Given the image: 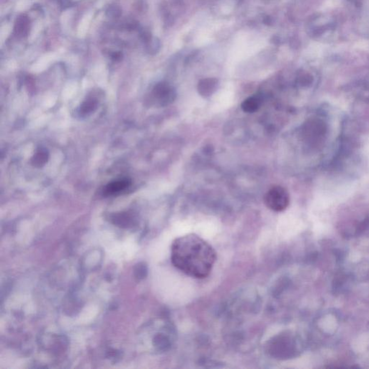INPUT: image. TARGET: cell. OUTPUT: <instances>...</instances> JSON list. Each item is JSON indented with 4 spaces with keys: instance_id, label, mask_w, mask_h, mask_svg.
<instances>
[{
    "instance_id": "cell-1",
    "label": "cell",
    "mask_w": 369,
    "mask_h": 369,
    "mask_svg": "<svg viewBox=\"0 0 369 369\" xmlns=\"http://www.w3.org/2000/svg\"><path fill=\"white\" fill-rule=\"evenodd\" d=\"M216 258L214 248L196 234L179 236L171 246L172 265L191 278L203 279L209 276Z\"/></svg>"
},
{
    "instance_id": "cell-2",
    "label": "cell",
    "mask_w": 369,
    "mask_h": 369,
    "mask_svg": "<svg viewBox=\"0 0 369 369\" xmlns=\"http://www.w3.org/2000/svg\"><path fill=\"white\" fill-rule=\"evenodd\" d=\"M264 202L268 209L281 212L289 205L290 198L286 189L281 186H275L266 193Z\"/></svg>"
},
{
    "instance_id": "cell-3",
    "label": "cell",
    "mask_w": 369,
    "mask_h": 369,
    "mask_svg": "<svg viewBox=\"0 0 369 369\" xmlns=\"http://www.w3.org/2000/svg\"><path fill=\"white\" fill-rule=\"evenodd\" d=\"M153 101L160 106H165L174 101L176 93L170 85L166 83L157 84L152 92Z\"/></svg>"
},
{
    "instance_id": "cell-4",
    "label": "cell",
    "mask_w": 369,
    "mask_h": 369,
    "mask_svg": "<svg viewBox=\"0 0 369 369\" xmlns=\"http://www.w3.org/2000/svg\"><path fill=\"white\" fill-rule=\"evenodd\" d=\"M131 184H132V182L128 178L116 179V180L110 182L104 188L103 195L105 196L120 195L129 189Z\"/></svg>"
},
{
    "instance_id": "cell-5",
    "label": "cell",
    "mask_w": 369,
    "mask_h": 369,
    "mask_svg": "<svg viewBox=\"0 0 369 369\" xmlns=\"http://www.w3.org/2000/svg\"><path fill=\"white\" fill-rule=\"evenodd\" d=\"M216 85H217V82L213 79H206V80H201L199 83V86H198L199 94L203 97L210 96L215 92Z\"/></svg>"
},
{
    "instance_id": "cell-6",
    "label": "cell",
    "mask_w": 369,
    "mask_h": 369,
    "mask_svg": "<svg viewBox=\"0 0 369 369\" xmlns=\"http://www.w3.org/2000/svg\"><path fill=\"white\" fill-rule=\"evenodd\" d=\"M30 21L26 16L19 17L15 26V33L17 36L23 37L29 31Z\"/></svg>"
},
{
    "instance_id": "cell-7",
    "label": "cell",
    "mask_w": 369,
    "mask_h": 369,
    "mask_svg": "<svg viewBox=\"0 0 369 369\" xmlns=\"http://www.w3.org/2000/svg\"><path fill=\"white\" fill-rule=\"evenodd\" d=\"M261 106V100L257 97H250L241 103V108L246 113H255Z\"/></svg>"
},
{
    "instance_id": "cell-8",
    "label": "cell",
    "mask_w": 369,
    "mask_h": 369,
    "mask_svg": "<svg viewBox=\"0 0 369 369\" xmlns=\"http://www.w3.org/2000/svg\"><path fill=\"white\" fill-rule=\"evenodd\" d=\"M48 153L46 149L40 148L32 159V163L37 167H43L48 162Z\"/></svg>"
},
{
    "instance_id": "cell-9",
    "label": "cell",
    "mask_w": 369,
    "mask_h": 369,
    "mask_svg": "<svg viewBox=\"0 0 369 369\" xmlns=\"http://www.w3.org/2000/svg\"><path fill=\"white\" fill-rule=\"evenodd\" d=\"M98 105V102L93 98L87 99L80 107V113L82 115H88L95 110Z\"/></svg>"
},
{
    "instance_id": "cell-10",
    "label": "cell",
    "mask_w": 369,
    "mask_h": 369,
    "mask_svg": "<svg viewBox=\"0 0 369 369\" xmlns=\"http://www.w3.org/2000/svg\"><path fill=\"white\" fill-rule=\"evenodd\" d=\"M61 6L68 7L70 5V0H58Z\"/></svg>"
}]
</instances>
